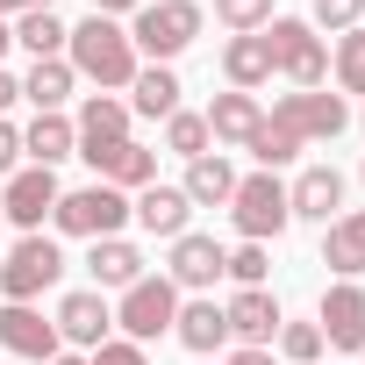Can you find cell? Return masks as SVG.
Segmentation results:
<instances>
[{"instance_id":"cell-7","label":"cell","mask_w":365,"mask_h":365,"mask_svg":"<svg viewBox=\"0 0 365 365\" xmlns=\"http://www.w3.org/2000/svg\"><path fill=\"white\" fill-rule=\"evenodd\" d=\"M58 279H65V251L43 230L36 237H15L8 258H0V301H43Z\"/></svg>"},{"instance_id":"cell-28","label":"cell","mask_w":365,"mask_h":365,"mask_svg":"<svg viewBox=\"0 0 365 365\" xmlns=\"http://www.w3.org/2000/svg\"><path fill=\"white\" fill-rule=\"evenodd\" d=\"M15 43L29 51V58H65V43H72V29L51 15V8H29V15H15Z\"/></svg>"},{"instance_id":"cell-3","label":"cell","mask_w":365,"mask_h":365,"mask_svg":"<svg viewBox=\"0 0 365 365\" xmlns=\"http://www.w3.org/2000/svg\"><path fill=\"white\" fill-rule=\"evenodd\" d=\"M265 51H272V72H279L294 93H308V86L329 79V43H322V29H315L308 15H272V22H265Z\"/></svg>"},{"instance_id":"cell-42","label":"cell","mask_w":365,"mask_h":365,"mask_svg":"<svg viewBox=\"0 0 365 365\" xmlns=\"http://www.w3.org/2000/svg\"><path fill=\"white\" fill-rule=\"evenodd\" d=\"M15 51V22H0V58H8Z\"/></svg>"},{"instance_id":"cell-11","label":"cell","mask_w":365,"mask_h":365,"mask_svg":"<svg viewBox=\"0 0 365 365\" xmlns=\"http://www.w3.org/2000/svg\"><path fill=\"white\" fill-rule=\"evenodd\" d=\"M222 322H230V344L237 351H272V336H279V301H272V287H237L230 301H222Z\"/></svg>"},{"instance_id":"cell-37","label":"cell","mask_w":365,"mask_h":365,"mask_svg":"<svg viewBox=\"0 0 365 365\" xmlns=\"http://www.w3.org/2000/svg\"><path fill=\"white\" fill-rule=\"evenodd\" d=\"M15 172H22V129L0 122V179H15Z\"/></svg>"},{"instance_id":"cell-4","label":"cell","mask_w":365,"mask_h":365,"mask_svg":"<svg viewBox=\"0 0 365 365\" xmlns=\"http://www.w3.org/2000/svg\"><path fill=\"white\" fill-rule=\"evenodd\" d=\"M230 222H237L244 244H272V237H287V222H294V208H287V179H279V172H237Z\"/></svg>"},{"instance_id":"cell-9","label":"cell","mask_w":365,"mask_h":365,"mask_svg":"<svg viewBox=\"0 0 365 365\" xmlns=\"http://www.w3.org/2000/svg\"><path fill=\"white\" fill-rule=\"evenodd\" d=\"M58 172L51 165H22L15 179H0V222H15L22 237H36L43 222H51V208H58Z\"/></svg>"},{"instance_id":"cell-8","label":"cell","mask_w":365,"mask_h":365,"mask_svg":"<svg viewBox=\"0 0 365 365\" xmlns=\"http://www.w3.org/2000/svg\"><path fill=\"white\" fill-rule=\"evenodd\" d=\"M265 122H279L294 143H336V136L351 129V108H344V93H322V86H308V93H279Z\"/></svg>"},{"instance_id":"cell-45","label":"cell","mask_w":365,"mask_h":365,"mask_svg":"<svg viewBox=\"0 0 365 365\" xmlns=\"http://www.w3.org/2000/svg\"><path fill=\"white\" fill-rule=\"evenodd\" d=\"M201 365H222V358H201Z\"/></svg>"},{"instance_id":"cell-26","label":"cell","mask_w":365,"mask_h":365,"mask_svg":"<svg viewBox=\"0 0 365 365\" xmlns=\"http://www.w3.org/2000/svg\"><path fill=\"white\" fill-rule=\"evenodd\" d=\"M222 79H230L237 93L272 86V51H265V29H258V36H230V43H222Z\"/></svg>"},{"instance_id":"cell-20","label":"cell","mask_w":365,"mask_h":365,"mask_svg":"<svg viewBox=\"0 0 365 365\" xmlns=\"http://www.w3.org/2000/svg\"><path fill=\"white\" fill-rule=\"evenodd\" d=\"M86 279H93V294H122L143 279V251L129 237H101V244H86Z\"/></svg>"},{"instance_id":"cell-14","label":"cell","mask_w":365,"mask_h":365,"mask_svg":"<svg viewBox=\"0 0 365 365\" xmlns=\"http://www.w3.org/2000/svg\"><path fill=\"white\" fill-rule=\"evenodd\" d=\"M222 244L215 237H201V230H187V237H172V251H165V279L179 287V294H208L215 279H222Z\"/></svg>"},{"instance_id":"cell-35","label":"cell","mask_w":365,"mask_h":365,"mask_svg":"<svg viewBox=\"0 0 365 365\" xmlns=\"http://www.w3.org/2000/svg\"><path fill=\"white\" fill-rule=\"evenodd\" d=\"M308 22H315V29H329V36H344V29H358V22H365V0H315Z\"/></svg>"},{"instance_id":"cell-10","label":"cell","mask_w":365,"mask_h":365,"mask_svg":"<svg viewBox=\"0 0 365 365\" xmlns=\"http://www.w3.org/2000/svg\"><path fill=\"white\" fill-rule=\"evenodd\" d=\"M0 351H8V358H29V365H51V358L65 351V336H58V322H51L36 301H0Z\"/></svg>"},{"instance_id":"cell-6","label":"cell","mask_w":365,"mask_h":365,"mask_svg":"<svg viewBox=\"0 0 365 365\" xmlns=\"http://www.w3.org/2000/svg\"><path fill=\"white\" fill-rule=\"evenodd\" d=\"M179 294L165 272H143L136 287H122V301H115V329L129 336V344H158V336H172V322H179Z\"/></svg>"},{"instance_id":"cell-38","label":"cell","mask_w":365,"mask_h":365,"mask_svg":"<svg viewBox=\"0 0 365 365\" xmlns=\"http://www.w3.org/2000/svg\"><path fill=\"white\" fill-rule=\"evenodd\" d=\"M15 101H22V79H15L8 65H0V122H8V108H15Z\"/></svg>"},{"instance_id":"cell-41","label":"cell","mask_w":365,"mask_h":365,"mask_svg":"<svg viewBox=\"0 0 365 365\" xmlns=\"http://www.w3.org/2000/svg\"><path fill=\"white\" fill-rule=\"evenodd\" d=\"M222 365H279V358H272V351H230Z\"/></svg>"},{"instance_id":"cell-1","label":"cell","mask_w":365,"mask_h":365,"mask_svg":"<svg viewBox=\"0 0 365 365\" xmlns=\"http://www.w3.org/2000/svg\"><path fill=\"white\" fill-rule=\"evenodd\" d=\"M65 65H72L79 79H93L101 93H129V79L143 72V58H136L129 29H122V22H108V15H86V22L72 29V43H65Z\"/></svg>"},{"instance_id":"cell-12","label":"cell","mask_w":365,"mask_h":365,"mask_svg":"<svg viewBox=\"0 0 365 365\" xmlns=\"http://www.w3.org/2000/svg\"><path fill=\"white\" fill-rule=\"evenodd\" d=\"M315 329H322L329 351H365V287H358V279L322 287V301H315Z\"/></svg>"},{"instance_id":"cell-43","label":"cell","mask_w":365,"mask_h":365,"mask_svg":"<svg viewBox=\"0 0 365 365\" xmlns=\"http://www.w3.org/2000/svg\"><path fill=\"white\" fill-rule=\"evenodd\" d=\"M51 365H86V358H72V351H58V358H51Z\"/></svg>"},{"instance_id":"cell-24","label":"cell","mask_w":365,"mask_h":365,"mask_svg":"<svg viewBox=\"0 0 365 365\" xmlns=\"http://www.w3.org/2000/svg\"><path fill=\"white\" fill-rule=\"evenodd\" d=\"M179 72L172 65H143L136 79H129V115H143V122H165V115H179Z\"/></svg>"},{"instance_id":"cell-21","label":"cell","mask_w":365,"mask_h":365,"mask_svg":"<svg viewBox=\"0 0 365 365\" xmlns=\"http://www.w3.org/2000/svg\"><path fill=\"white\" fill-rule=\"evenodd\" d=\"M93 165V179H101V187H122V194H143L150 187V179H158V150L150 143H115V150H101V158H86Z\"/></svg>"},{"instance_id":"cell-25","label":"cell","mask_w":365,"mask_h":365,"mask_svg":"<svg viewBox=\"0 0 365 365\" xmlns=\"http://www.w3.org/2000/svg\"><path fill=\"white\" fill-rule=\"evenodd\" d=\"M179 194H187L194 208H230V194H237V165H230L222 150L194 158V165H187V179H179Z\"/></svg>"},{"instance_id":"cell-47","label":"cell","mask_w":365,"mask_h":365,"mask_svg":"<svg viewBox=\"0 0 365 365\" xmlns=\"http://www.w3.org/2000/svg\"><path fill=\"white\" fill-rule=\"evenodd\" d=\"M358 122H365V115H358Z\"/></svg>"},{"instance_id":"cell-34","label":"cell","mask_w":365,"mask_h":365,"mask_svg":"<svg viewBox=\"0 0 365 365\" xmlns=\"http://www.w3.org/2000/svg\"><path fill=\"white\" fill-rule=\"evenodd\" d=\"M215 22H222L230 36H258V29L272 22V0H215Z\"/></svg>"},{"instance_id":"cell-15","label":"cell","mask_w":365,"mask_h":365,"mask_svg":"<svg viewBox=\"0 0 365 365\" xmlns=\"http://www.w3.org/2000/svg\"><path fill=\"white\" fill-rule=\"evenodd\" d=\"M129 101L122 93H86L79 101V115H72V129H79V158H101V150H115V143H129Z\"/></svg>"},{"instance_id":"cell-22","label":"cell","mask_w":365,"mask_h":365,"mask_svg":"<svg viewBox=\"0 0 365 365\" xmlns=\"http://www.w3.org/2000/svg\"><path fill=\"white\" fill-rule=\"evenodd\" d=\"M72 93H79V72H72L65 58H36V65L22 72V101H29L36 115H65Z\"/></svg>"},{"instance_id":"cell-16","label":"cell","mask_w":365,"mask_h":365,"mask_svg":"<svg viewBox=\"0 0 365 365\" xmlns=\"http://www.w3.org/2000/svg\"><path fill=\"white\" fill-rule=\"evenodd\" d=\"M129 222L143 230V237H187L194 230V201L187 194H179V187H165V179H150V187L143 194H129Z\"/></svg>"},{"instance_id":"cell-48","label":"cell","mask_w":365,"mask_h":365,"mask_svg":"<svg viewBox=\"0 0 365 365\" xmlns=\"http://www.w3.org/2000/svg\"><path fill=\"white\" fill-rule=\"evenodd\" d=\"M358 358H365V351H358Z\"/></svg>"},{"instance_id":"cell-18","label":"cell","mask_w":365,"mask_h":365,"mask_svg":"<svg viewBox=\"0 0 365 365\" xmlns=\"http://www.w3.org/2000/svg\"><path fill=\"white\" fill-rule=\"evenodd\" d=\"M172 336L187 344L194 358H222V351H230V322H222V308H215L208 294H187V301H179V322H172Z\"/></svg>"},{"instance_id":"cell-29","label":"cell","mask_w":365,"mask_h":365,"mask_svg":"<svg viewBox=\"0 0 365 365\" xmlns=\"http://www.w3.org/2000/svg\"><path fill=\"white\" fill-rule=\"evenodd\" d=\"M165 150L194 165V158H208V150H215V136H208V122H201L194 108H179V115H165Z\"/></svg>"},{"instance_id":"cell-17","label":"cell","mask_w":365,"mask_h":365,"mask_svg":"<svg viewBox=\"0 0 365 365\" xmlns=\"http://www.w3.org/2000/svg\"><path fill=\"white\" fill-rule=\"evenodd\" d=\"M287 208H294V222H336L344 215V172L336 165H308L294 187H287Z\"/></svg>"},{"instance_id":"cell-19","label":"cell","mask_w":365,"mask_h":365,"mask_svg":"<svg viewBox=\"0 0 365 365\" xmlns=\"http://www.w3.org/2000/svg\"><path fill=\"white\" fill-rule=\"evenodd\" d=\"M201 122H208L215 150H222V143H230V150H244V143L258 136L265 108H258V93H237V86H230V93H215V101H208V115H201Z\"/></svg>"},{"instance_id":"cell-44","label":"cell","mask_w":365,"mask_h":365,"mask_svg":"<svg viewBox=\"0 0 365 365\" xmlns=\"http://www.w3.org/2000/svg\"><path fill=\"white\" fill-rule=\"evenodd\" d=\"M358 187H365V165H358Z\"/></svg>"},{"instance_id":"cell-36","label":"cell","mask_w":365,"mask_h":365,"mask_svg":"<svg viewBox=\"0 0 365 365\" xmlns=\"http://www.w3.org/2000/svg\"><path fill=\"white\" fill-rule=\"evenodd\" d=\"M86 365H150V351L129 344V336H108L101 351H86Z\"/></svg>"},{"instance_id":"cell-40","label":"cell","mask_w":365,"mask_h":365,"mask_svg":"<svg viewBox=\"0 0 365 365\" xmlns=\"http://www.w3.org/2000/svg\"><path fill=\"white\" fill-rule=\"evenodd\" d=\"M29 8H51V0H0V22H15V15H29Z\"/></svg>"},{"instance_id":"cell-32","label":"cell","mask_w":365,"mask_h":365,"mask_svg":"<svg viewBox=\"0 0 365 365\" xmlns=\"http://www.w3.org/2000/svg\"><path fill=\"white\" fill-rule=\"evenodd\" d=\"M272 351H279L287 365H322V351H329V344H322V329H315V322H279Z\"/></svg>"},{"instance_id":"cell-5","label":"cell","mask_w":365,"mask_h":365,"mask_svg":"<svg viewBox=\"0 0 365 365\" xmlns=\"http://www.w3.org/2000/svg\"><path fill=\"white\" fill-rule=\"evenodd\" d=\"M51 222H58V237H86V244L122 237V230H129V194H122V187H101V179H86V187L58 194Z\"/></svg>"},{"instance_id":"cell-33","label":"cell","mask_w":365,"mask_h":365,"mask_svg":"<svg viewBox=\"0 0 365 365\" xmlns=\"http://www.w3.org/2000/svg\"><path fill=\"white\" fill-rule=\"evenodd\" d=\"M222 279H237V287H265V279H272V251H265V244H237V251L222 258Z\"/></svg>"},{"instance_id":"cell-46","label":"cell","mask_w":365,"mask_h":365,"mask_svg":"<svg viewBox=\"0 0 365 365\" xmlns=\"http://www.w3.org/2000/svg\"><path fill=\"white\" fill-rule=\"evenodd\" d=\"M0 230H8V222H0Z\"/></svg>"},{"instance_id":"cell-27","label":"cell","mask_w":365,"mask_h":365,"mask_svg":"<svg viewBox=\"0 0 365 365\" xmlns=\"http://www.w3.org/2000/svg\"><path fill=\"white\" fill-rule=\"evenodd\" d=\"M22 158L29 165H65V158H79V129H72V115H36L29 129H22Z\"/></svg>"},{"instance_id":"cell-13","label":"cell","mask_w":365,"mask_h":365,"mask_svg":"<svg viewBox=\"0 0 365 365\" xmlns=\"http://www.w3.org/2000/svg\"><path fill=\"white\" fill-rule=\"evenodd\" d=\"M58 336L65 344H79V351H101L108 336H115V301L108 294H93V287H72L65 301H58Z\"/></svg>"},{"instance_id":"cell-31","label":"cell","mask_w":365,"mask_h":365,"mask_svg":"<svg viewBox=\"0 0 365 365\" xmlns=\"http://www.w3.org/2000/svg\"><path fill=\"white\" fill-rule=\"evenodd\" d=\"M244 150H251V158H258V172H279V165H294V158H301V150H308V143H294V136H287V129H279V122H258V136H251V143H244Z\"/></svg>"},{"instance_id":"cell-30","label":"cell","mask_w":365,"mask_h":365,"mask_svg":"<svg viewBox=\"0 0 365 365\" xmlns=\"http://www.w3.org/2000/svg\"><path fill=\"white\" fill-rule=\"evenodd\" d=\"M329 72H336V86H344V93H365V22L336 36V51H329Z\"/></svg>"},{"instance_id":"cell-2","label":"cell","mask_w":365,"mask_h":365,"mask_svg":"<svg viewBox=\"0 0 365 365\" xmlns=\"http://www.w3.org/2000/svg\"><path fill=\"white\" fill-rule=\"evenodd\" d=\"M201 0H143V8L129 15V43H136V58H150V65H172L179 51H194V36H201Z\"/></svg>"},{"instance_id":"cell-23","label":"cell","mask_w":365,"mask_h":365,"mask_svg":"<svg viewBox=\"0 0 365 365\" xmlns=\"http://www.w3.org/2000/svg\"><path fill=\"white\" fill-rule=\"evenodd\" d=\"M322 265L336 279H358L365 272V208H344L329 230H322Z\"/></svg>"},{"instance_id":"cell-39","label":"cell","mask_w":365,"mask_h":365,"mask_svg":"<svg viewBox=\"0 0 365 365\" xmlns=\"http://www.w3.org/2000/svg\"><path fill=\"white\" fill-rule=\"evenodd\" d=\"M136 8H143V0H93V15H108V22H129Z\"/></svg>"}]
</instances>
